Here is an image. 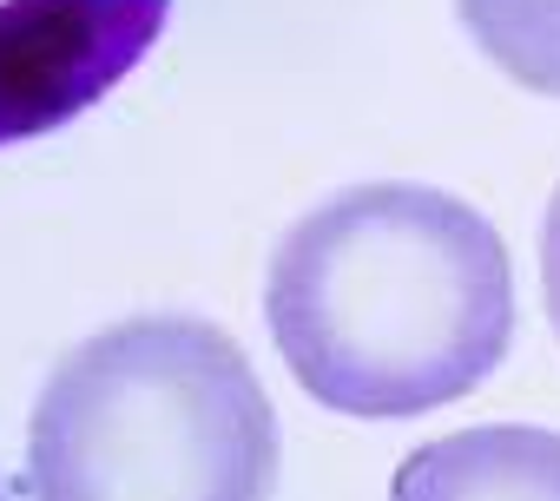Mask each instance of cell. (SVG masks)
Here are the masks:
<instances>
[{
	"mask_svg": "<svg viewBox=\"0 0 560 501\" xmlns=\"http://www.w3.org/2000/svg\"><path fill=\"white\" fill-rule=\"evenodd\" d=\"M264 324L304 396L396 422L501 370L514 265L501 231L435 185H350L277 237Z\"/></svg>",
	"mask_w": 560,
	"mask_h": 501,
	"instance_id": "6da1fadb",
	"label": "cell"
},
{
	"mask_svg": "<svg viewBox=\"0 0 560 501\" xmlns=\"http://www.w3.org/2000/svg\"><path fill=\"white\" fill-rule=\"evenodd\" d=\"M389 501H560V435L534 422H481L422 442Z\"/></svg>",
	"mask_w": 560,
	"mask_h": 501,
	"instance_id": "277c9868",
	"label": "cell"
},
{
	"mask_svg": "<svg viewBox=\"0 0 560 501\" xmlns=\"http://www.w3.org/2000/svg\"><path fill=\"white\" fill-rule=\"evenodd\" d=\"M0 501H8V488H0Z\"/></svg>",
	"mask_w": 560,
	"mask_h": 501,
	"instance_id": "52a82bcc",
	"label": "cell"
},
{
	"mask_svg": "<svg viewBox=\"0 0 560 501\" xmlns=\"http://www.w3.org/2000/svg\"><path fill=\"white\" fill-rule=\"evenodd\" d=\"M455 14L514 86L560 100V0H455Z\"/></svg>",
	"mask_w": 560,
	"mask_h": 501,
	"instance_id": "5b68a950",
	"label": "cell"
},
{
	"mask_svg": "<svg viewBox=\"0 0 560 501\" xmlns=\"http://www.w3.org/2000/svg\"><path fill=\"white\" fill-rule=\"evenodd\" d=\"M540 298H547V324L560 337V191H553L547 224H540Z\"/></svg>",
	"mask_w": 560,
	"mask_h": 501,
	"instance_id": "8992f818",
	"label": "cell"
},
{
	"mask_svg": "<svg viewBox=\"0 0 560 501\" xmlns=\"http://www.w3.org/2000/svg\"><path fill=\"white\" fill-rule=\"evenodd\" d=\"M34 501H270L277 409L205 317L145 311L67 350L27 422Z\"/></svg>",
	"mask_w": 560,
	"mask_h": 501,
	"instance_id": "7a4b0ae2",
	"label": "cell"
},
{
	"mask_svg": "<svg viewBox=\"0 0 560 501\" xmlns=\"http://www.w3.org/2000/svg\"><path fill=\"white\" fill-rule=\"evenodd\" d=\"M172 0H0V145L100 106L165 34Z\"/></svg>",
	"mask_w": 560,
	"mask_h": 501,
	"instance_id": "3957f363",
	"label": "cell"
}]
</instances>
